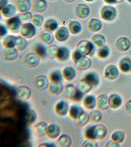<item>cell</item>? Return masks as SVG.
Listing matches in <instances>:
<instances>
[{
  "label": "cell",
  "mask_w": 131,
  "mask_h": 147,
  "mask_svg": "<svg viewBox=\"0 0 131 147\" xmlns=\"http://www.w3.org/2000/svg\"><path fill=\"white\" fill-rule=\"evenodd\" d=\"M101 16L102 19L107 21H111L115 18L117 11L113 7L110 5L105 6L101 10Z\"/></svg>",
  "instance_id": "cell-7"
},
{
  "label": "cell",
  "mask_w": 131,
  "mask_h": 147,
  "mask_svg": "<svg viewBox=\"0 0 131 147\" xmlns=\"http://www.w3.org/2000/svg\"><path fill=\"white\" fill-rule=\"evenodd\" d=\"M110 54V48L107 46H103L101 47L98 53L99 57L102 59L107 58L109 56Z\"/></svg>",
  "instance_id": "cell-46"
},
{
  "label": "cell",
  "mask_w": 131,
  "mask_h": 147,
  "mask_svg": "<svg viewBox=\"0 0 131 147\" xmlns=\"http://www.w3.org/2000/svg\"><path fill=\"white\" fill-rule=\"evenodd\" d=\"M127 1H128V2H129L130 3H131V0H127Z\"/></svg>",
  "instance_id": "cell-61"
},
{
  "label": "cell",
  "mask_w": 131,
  "mask_h": 147,
  "mask_svg": "<svg viewBox=\"0 0 131 147\" xmlns=\"http://www.w3.org/2000/svg\"><path fill=\"white\" fill-rule=\"evenodd\" d=\"M39 39L40 42L43 44L50 45L54 42L55 36L52 32L44 30L39 34Z\"/></svg>",
  "instance_id": "cell-17"
},
{
  "label": "cell",
  "mask_w": 131,
  "mask_h": 147,
  "mask_svg": "<svg viewBox=\"0 0 131 147\" xmlns=\"http://www.w3.org/2000/svg\"><path fill=\"white\" fill-rule=\"evenodd\" d=\"M105 2L108 4H113L121 3L124 0H104Z\"/></svg>",
  "instance_id": "cell-55"
},
{
  "label": "cell",
  "mask_w": 131,
  "mask_h": 147,
  "mask_svg": "<svg viewBox=\"0 0 131 147\" xmlns=\"http://www.w3.org/2000/svg\"><path fill=\"white\" fill-rule=\"evenodd\" d=\"M70 56V51L67 47H59L56 58L60 61H65L69 59Z\"/></svg>",
  "instance_id": "cell-25"
},
{
  "label": "cell",
  "mask_w": 131,
  "mask_h": 147,
  "mask_svg": "<svg viewBox=\"0 0 131 147\" xmlns=\"http://www.w3.org/2000/svg\"><path fill=\"white\" fill-rule=\"evenodd\" d=\"M58 23L55 20L49 18L43 24V28L45 30L52 32L58 29Z\"/></svg>",
  "instance_id": "cell-31"
},
{
  "label": "cell",
  "mask_w": 131,
  "mask_h": 147,
  "mask_svg": "<svg viewBox=\"0 0 131 147\" xmlns=\"http://www.w3.org/2000/svg\"><path fill=\"white\" fill-rule=\"evenodd\" d=\"M95 47L92 42L88 40H82L78 42L76 50L85 56L90 55L94 52Z\"/></svg>",
  "instance_id": "cell-2"
},
{
  "label": "cell",
  "mask_w": 131,
  "mask_h": 147,
  "mask_svg": "<svg viewBox=\"0 0 131 147\" xmlns=\"http://www.w3.org/2000/svg\"><path fill=\"white\" fill-rule=\"evenodd\" d=\"M96 105L99 110L104 111L109 109V97L106 94L100 95L96 100Z\"/></svg>",
  "instance_id": "cell-18"
},
{
  "label": "cell",
  "mask_w": 131,
  "mask_h": 147,
  "mask_svg": "<svg viewBox=\"0 0 131 147\" xmlns=\"http://www.w3.org/2000/svg\"><path fill=\"white\" fill-rule=\"evenodd\" d=\"M49 1H56V0H49Z\"/></svg>",
  "instance_id": "cell-62"
},
{
  "label": "cell",
  "mask_w": 131,
  "mask_h": 147,
  "mask_svg": "<svg viewBox=\"0 0 131 147\" xmlns=\"http://www.w3.org/2000/svg\"><path fill=\"white\" fill-rule=\"evenodd\" d=\"M58 48L59 47L56 45H51L49 46L46 48V56L50 59L56 58Z\"/></svg>",
  "instance_id": "cell-38"
},
{
  "label": "cell",
  "mask_w": 131,
  "mask_h": 147,
  "mask_svg": "<svg viewBox=\"0 0 131 147\" xmlns=\"http://www.w3.org/2000/svg\"><path fill=\"white\" fill-rule=\"evenodd\" d=\"M8 3V0H0V9L7 5Z\"/></svg>",
  "instance_id": "cell-58"
},
{
  "label": "cell",
  "mask_w": 131,
  "mask_h": 147,
  "mask_svg": "<svg viewBox=\"0 0 131 147\" xmlns=\"http://www.w3.org/2000/svg\"><path fill=\"white\" fill-rule=\"evenodd\" d=\"M74 11L75 15L77 18L83 19L89 16L90 13V9L87 5L80 3L76 5Z\"/></svg>",
  "instance_id": "cell-8"
},
{
  "label": "cell",
  "mask_w": 131,
  "mask_h": 147,
  "mask_svg": "<svg viewBox=\"0 0 131 147\" xmlns=\"http://www.w3.org/2000/svg\"><path fill=\"white\" fill-rule=\"evenodd\" d=\"M32 7L35 12L42 13L47 10L48 4L45 0H34Z\"/></svg>",
  "instance_id": "cell-23"
},
{
  "label": "cell",
  "mask_w": 131,
  "mask_h": 147,
  "mask_svg": "<svg viewBox=\"0 0 131 147\" xmlns=\"http://www.w3.org/2000/svg\"><path fill=\"white\" fill-rule=\"evenodd\" d=\"M37 114L35 111L33 110H27L26 113V120L27 125H30L33 123L36 120Z\"/></svg>",
  "instance_id": "cell-43"
},
{
  "label": "cell",
  "mask_w": 131,
  "mask_h": 147,
  "mask_svg": "<svg viewBox=\"0 0 131 147\" xmlns=\"http://www.w3.org/2000/svg\"><path fill=\"white\" fill-rule=\"evenodd\" d=\"M64 1L67 3H72V2H74L76 0H64Z\"/></svg>",
  "instance_id": "cell-59"
},
{
  "label": "cell",
  "mask_w": 131,
  "mask_h": 147,
  "mask_svg": "<svg viewBox=\"0 0 131 147\" xmlns=\"http://www.w3.org/2000/svg\"><path fill=\"white\" fill-rule=\"evenodd\" d=\"M107 133L106 127L102 124H97L88 127L85 131V136L87 139L100 140L104 138Z\"/></svg>",
  "instance_id": "cell-1"
},
{
  "label": "cell",
  "mask_w": 131,
  "mask_h": 147,
  "mask_svg": "<svg viewBox=\"0 0 131 147\" xmlns=\"http://www.w3.org/2000/svg\"><path fill=\"white\" fill-rule=\"evenodd\" d=\"M120 146L119 144L111 140L108 141L106 145V147H119Z\"/></svg>",
  "instance_id": "cell-54"
},
{
  "label": "cell",
  "mask_w": 131,
  "mask_h": 147,
  "mask_svg": "<svg viewBox=\"0 0 131 147\" xmlns=\"http://www.w3.org/2000/svg\"><path fill=\"white\" fill-rule=\"evenodd\" d=\"M77 90V87L74 85H67L64 87L62 93V95L65 99L72 100Z\"/></svg>",
  "instance_id": "cell-14"
},
{
  "label": "cell",
  "mask_w": 131,
  "mask_h": 147,
  "mask_svg": "<svg viewBox=\"0 0 131 147\" xmlns=\"http://www.w3.org/2000/svg\"><path fill=\"white\" fill-rule=\"evenodd\" d=\"M16 96L20 101L27 100L31 95L30 88L26 86H21L18 87L16 90Z\"/></svg>",
  "instance_id": "cell-9"
},
{
  "label": "cell",
  "mask_w": 131,
  "mask_h": 147,
  "mask_svg": "<svg viewBox=\"0 0 131 147\" xmlns=\"http://www.w3.org/2000/svg\"><path fill=\"white\" fill-rule=\"evenodd\" d=\"M16 10L15 6L11 4L7 5L0 9L1 14L5 18H10L13 17L16 13Z\"/></svg>",
  "instance_id": "cell-24"
},
{
  "label": "cell",
  "mask_w": 131,
  "mask_h": 147,
  "mask_svg": "<svg viewBox=\"0 0 131 147\" xmlns=\"http://www.w3.org/2000/svg\"><path fill=\"white\" fill-rule=\"evenodd\" d=\"M33 15L30 12L26 11V12L21 13L18 16V17L22 22H27L31 20Z\"/></svg>",
  "instance_id": "cell-49"
},
{
  "label": "cell",
  "mask_w": 131,
  "mask_h": 147,
  "mask_svg": "<svg viewBox=\"0 0 131 147\" xmlns=\"http://www.w3.org/2000/svg\"><path fill=\"white\" fill-rule=\"evenodd\" d=\"M19 55V51L15 48H4L1 53L3 60L12 61L17 59Z\"/></svg>",
  "instance_id": "cell-5"
},
{
  "label": "cell",
  "mask_w": 131,
  "mask_h": 147,
  "mask_svg": "<svg viewBox=\"0 0 131 147\" xmlns=\"http://www.w3.org/2000/svg\"><path fill=\"white\" fill-rule=\"evenodd\" d=\"M36 33V28L31 23H25L22 25L19 32L20 36L26 39L33 38Z\"/></svg>",
  "instance_id": "cell-3"
},
{
  "label": "cell",
  "mask_w": 131,
  "mask_h": 147,
  "mask_svg": "<svg viewBox=\"0 0 131 147\" xmlns=\"http://www.w3.org/2000/svg\"><path fill=\"white\" fill-rule=\"evenodd\" d=\"M7 27L3 24L0 25V36H4L7 34Z\"/></svg>",
  "instance_id": "cell-53"
},
{
  "label": "cell",
  "mask_w": 131,
  "mask_h": 147,
  "mask_svg": "<svg viewBox=\"0 0 131 147\" xmlns=\"http://www.w3.org/2000/svg\"><path fill=\"white\" fill-rule=\"evenodd\" d=\"M125 133L121 131H117L113 132L111 136V140L117 143L120 144L125 139Z\"/></svg>",
  "instance_id": "cell-41"
},
{
  "label": "cell",
  "mask_w": 131,
  "mask_h": 147,
  "mask_svg": "<svg viewBox=\"0 0 131 147\" xmlns=\"http://www.w3.org/2000/svg\"><path fill=\"white\" fill-rule=\"evenodd\" d=\"M72 143L71 137L67 134H63L56 141V145L59 147H69Z\"/></svg>",
  "instance_id": "cell-27"
},
{
  "label": "cell",
  "mask_w": 131,
  "mask_h": 147,
  "mask_svg": "<svg viewBox=\"0 0 131 147\" xmlns=\"http://www.w3.org/2000/svg\"><path fill=\"white\" fill-rule=\"evenodd\" d=\"M35 53L40 57H43L46 56V48L41 44L37 45L35 48Z\"/></svg>",
  "instance_id": "cell-47"
},
{
  "label": "cell",
  "mask_w": 131,
  "mask_h": 147,
  "mask_svg": "<svg viewBox=\"0 0 131 147\" xmlns=\"http://www.w3.org/2000/svg\"><path fill=\"white\" fill-rule=\"evenodd\" d=\"M39 147H55L56 145L54 143H43L41 144L39 146Z\"/></svg>",
  "instance_id": "cell-57"
},
{
  "label": "cell",
  "mask_w": 131,
  "mask_h": 147,
  "mask_svg": "<svg viewBox=\"0 0 131 147\" xmlns=\"http://www.w3.org/2000/svg\"><path fill=\"white\" fill-rule=\"evenodd\" d=\"M83 104L87 109L92 110L96 105V98L92 95H88L84 99Z\"/></svg>",
  "instance_id": "cell-36"
},
{
  "label": "cell",
  "mask_w": 131,
  "mask_h": 147,
  "mask_svg": "<svg viewBox=\"0 0 131 147\" xmlns=\"http://www.w3.org/2000/svg\"><path fill=\"white\" fill-rule=\"evenodd\" d=\"M88 29L92 32H95L100 30L102 27V23L98 19L92 18L88 23Z\"/></svg>",
  "instance_id": "cell-33"
},
{
  "label": "cell",
  "mask_w": 131,
  "mask_h": 147,
  "mask_svg": "<svg viewBox=\"0 0 131 147\" xmlns=\"http://www.w3.org/2000/svg\"><path fill=\"white\" fill-rule=\"evenodd\" d=\"M49 84V79L46 76L41 75L37 77L34 82V85L37 89L40 91L48 88Z\"/></svg>",
  "instance_id": "cell-11"
},
{
  "label": "cell",
  "mask_w": 131,
  "mask_h": 147,
  "mask_svg": "<svg viewBox=\"0 0 131 147\" xmlns=\"http://www.w3.org/2000/svg\"><path fill=\"white\" fill-rule=\"evenodd\" d=\"M60 133V127L58 125L51 124L47 127L45 136L49 140H54L58 138Z\"/></svg>",
  "instance_id": "cell-10"
},
{
  "label": "cell",
  "mask_w": 131,
  "mask_h": 147,
  "mask_svg": "<svg viewBox=\"0 0 131 147\" xmlns=\"http://www.w3.org/2000/svg\"><path fill=\"white\" fill-rule=\"evenodd\" d=\"M75 67L80 71H85L91 65V61L87 56H84L79 60L74 62Z\"/></svg>",
  "instance_id": "cell-13"
},
{
  "label": "cell",
  "mask_w": 131,
  "mask_h": 147,
  "mask_svg": "<svg viewBox=\"0 0 131 147\" xmlns=\"http://www.w3.org/2000/svg\"><path fill=\"white\" fill-rule=\"evenodd\" d=\"M84 112L83 109L81 107L79 106L72 105L69 108V115L70 118L74 120L80 117Z\"/></svg>",
  "instance_id": "cell-30"
},
{
  "label": "cell",
  "mask_w": 131,
  "mask_h": 147,
  "mask_svg": "<svg viewBox=\"0 0 131 147\" xmlns=\"http://www.w3.org/2000/svg\"><path fill=\"white\" fill-rule=\"evenodd\" d=\"M70 33L67 28L61 26L56 30L54 34L55 38L59 42L65 41L69 38Z\"/></svg>",
  "instance_id": "cell-15"
},
{
  "label": "cell",
  "mask_w": 131,
  "mask_h": 147,
  "mask_svg": "<svg viewBox=\"0 0 131 147\" xmlns=\"http://www.w3.org/2000/svg\"><path fill=\"white\" fill-rule=\"evenodd\" d=\"M62 75L65 80L68 81H71L75 77L76 71L73 68L67 67L63 69Z\"/></svg>",
  "instance_id": "cell-32"
},
{
  "label": "cell",
  "mask_w": 131,
  "mask_h": 147,
  "mask_svg": "<svg viewBox=\"0 0 131 147\" xmlns=\"http://www.w3.org/2000/svg\"><path fill=\"white\" fill-rule=\"evenodd\" d=\"M119 67L124 72H128L131 71V59L128 57L123 58L120 61Z\"/></svg>",
  "instance_id": "cell-37"
},
{
  "label": "cell",
  "mask_w": 131,
  "mask_h": 147,
  "mask_svg": "<svg viewBox=\"0 0 131 147\" xmlns=\"http://www.w3.org/2000/svg\"><path fill=\"white\" fill-rule=\"evenodd\" d=\"M84 1L87 2H92L95 1V0H84Z\"/></svg>",
  "instance_id": "cell-60"
},
{
  "label": "cell",
  "mask_w": 131,
  "mask_h": 147,
  "mask_svg": "<svg viewBox=\"0 0 131 147\" xmlns=\"http://www.w3.org/2000/svg\"><path fill=\"white\" fill-rule=\"evenodd\" d=\"M92 88V86L89 84L84 79L79 81L77 86V89L84 94L90 91Z\"/></svg>",
  "instance_id": "cell-39"
},
{
  "label": "cell",
  "mask_w": 131,
  "mask_h": 147,
  "mask_svg": "<svg viewBox=\"0 0 131 147\" xmlns=\"http://www.w3.org/2000/svg\"><path fill=\"white\" fill-rule=\"evenodd\" d=\"M109 102L110 108L113 109H116L119 108L121 105L122 100L119 95L113 94L109 96Z\"/></svg>",
  "instance_id": "cell-26"
},
{
  "label": "cell",
  "mask_w": 131,
  "mask_h": 147,
  "mask_svg": "<svg viewBox=\"0 0 131 147\" xmlns=\"http://www.w3.org/2000/svg\"><path fill=\"white\" fill-rule=\"evenodd\" d=\"M84 55H83L80 52L77 50H75V51L73 52L72 55V59H73V62H76L79 59H80L81 57Z\"/></svg>",
  "instance_id": "cell-51"
},
{
  "label": "cell",
  "mask_w": 131,
  "mask_h": 147,
  "mask_svg": "<svg viewBox=\"0 0 131 147\" xmlns=\"http://www.w3.org/2000/svg\"><path fill=\"white\" fill-rule=\"evenodd\" d=\"M64 85L61 81L51 82L48 88V92L53 96H57L62 92Z\"/></svg>",
  "instance_id": "cell-12"
},
{
  "label": "cell",
  "mask_w": 131,
  "mask_h": 147,
  "mask_svg": "<svg viewBox=\"0 0 131 147\" xmlns=\"http://www.w3.org/2000/svg\"><path fill=\"white\" fill-rule=\"evenodd\" d=\"M28 42L26 39L21 36H15L14 48L18 51L24 50L27 48Z\"/></svg>",
  "instance_id": "cell-28"
},
{
  "label": "cell",
  "mask_w": 131,
  "mask_h": 147,
  "mask_svg": "<svg viewBox=\"0 0 131 147\" xmlns=\"http://www.w3.org/2000/svg\"><path fill=\"white\" fill-rule=\"evenodd\" d=\"M68 28L71 34L75 35L81 32L82 29V26L79 22L77 21H72L69 23Z\"/></svg>",
  "instance_id": "cell-29"
},
{
  "label": "cell",
  "mask_w": 131,
  "mask_h": 147,
  "mask_svg": "<svg viewBox=\"0 0 131 147\" xmlns=\"http://www.w3.org/2000/svg\"><path fill=\"white\" fill-rule=\"evenodd\" d=\"M15 36H14L9 35L4 38L3 42L4 48H14Z\"/></svg>",
  "instance_id": "cell-44"
},
{
  "label": "cell",
  "mask_w": 131,
  "mask_h": 147,
  "mask_svg": "<svg viewBox=\"0 0 131 147\" xmlns=\"http://www.w3.org/2000/svg\"><path fill=\"white\" fill-rule=\"evenodd\" d=\"M69 107L68 103L64 101L58 102L55 106V112L58 116L64 117L69 113Z\"/></svg>",
  "instance_id": "cell-21"
},
{
  "label": "cell",
  "mask_w": 131,
  "mask_h": 147,
  "mask_svg": "<svg viewBox=\"0 0 131 147\" xmlns=\"http://www.w3.org/2000/svg\"><path fill=\"white\" fill-rule=\"evenodd\" d=\"M115 45L116 48L119 51H125L129 49L131 42L128 38L123 37L117 40Z\"/></svg>",
  "instance_id": "cell-22"
},
{
  "label": "cell",
  "mask_w": 131,
  "mask_h": 147,
  "mask_svg": "<svg viewBox=\"0 0 131 147\" xmlns=\"http://www.w3.org/2000/svg\"><path fill=\"white\" fill-rule=\"evenodd\" d=\"M92 42L97 47H102L104 45L106 39L104 36L101 34H96L94 35L91 39Z\"/></svg>",
  "instance_id": "cell-40"
},
{
  "label": "cell",
  "mask_w": 131,
  "mask_h": 147,
  "mask_svg": "<svg viewBox=\"0 0 131 147\" xmlns=\"http://www.w3.org/2000/svg\"><path fill=\"white\" fill-rule=\"evenodd\" d=\"M119 70L115 65H110L107 67L104 72L105 77L109 80H114L119 75Z\"/></svg>",
  "instance_id": "cell-20"
},
{
  "label": "cell",
  "mask_w": 131,
  "mask_h": 147,
  "mask_svg": "<svg viewBox=\"0 0 131 147\" xmlns=\"http://www.w3.org/2000/svg\"><path fill=\"white\" fill-rule=\"evenodd\" d=\"M125 110L127 113L131 114V100L126 103L125 106Z\"/></svg>",
  "instance_id": "cell-56"
},
{
  "label": "cell",
  "mask_w": 131,
  "mask_h": 147,
  "mask_svg": "<svg viewBox=\"0 0 131 147\" xmlns=\"http://www.w3.org/2000/svg\"><path fill=\"white\" fill-rule=\"evenodd\" d=\"M48 125L45 122H41L36 124L33 128L34 135L38 138H42L45 136Z\"/></svg>",
  "instance_id": "cell-16"
},
{
  "label": "cell",
  "mask_w": 131,
  "mask_h": 147,
  "mask_svg": "<svg viewBox=\"0 0 131 147\" xmlns=\"http://www.w3.org/2000/svg\"><path fill=\"white\" fill-rule=\"evenodd\" d=\"M84 79L92 87L98 86L99 83L98 77L96 74L92 72L86 75Z\"/></svg>",
  "instance_id": "cell-35"
},
{
  "label": "cell",
  "mask_w": 131,
  "mask_h": 147,
  "mask_svg": "<svg viewBox=\"0 0 131 147\" xmlns=\"http://www.w3.org/2000/svg\"><path fill=\"white\" fill-rule=\"evenodd\" d=\"M89 121V114L84 112L80 117L74 119V123L75 125L77 127H81L86 125Z\"/></svg>",
  "instance_id": "cell-34"
},
{
  "label": "cell",
  "mask_w": 131,
  "mask_h": 147,
  "mask_svg": "<svg viewBox=\"0 0 131 147\" xmlns=\"http://www.w3.org/2000/svg\"><path fill=\"white\" fill-rule=\"evenodd\" d=\"M31 23L36 27H39L43 24V17L41 15L36 14L33 16L31 20Z\"/></svg>",
  "instance_id": "cell-45"
},
{
  "label": "cell",
  "mask_w": 131,
  "mask_h": 147,
  "mask_svg": "<svg viewBox=\"0 0 131 147\" xmlns=\"http://www.w3.org/2000/svg\"><path fill=\"white\" fill-rule=\"evenodd\" d=\"M35 53H30L26 55L23 59V63L28 68L36 67L39 64L40 59Z\"/></svg>",
  "instance_id": "cell-4"
},
{
  "label": "cell",
  "mask_w": 131,
  "mask_h": 147,
  "mask_svg": "<svg viewBox=\"0 0 131 147\" xmlns=\"http://www.w3.org/2000/svg\"><path fill=\"white\" fill-rule=\"evenodd\" d=\"M16 9L19 12L28 11L32 7V4L30 0H17L15 2Z\"/></svg>",
  "instance_id": "cell-19"
},
{
  "label": "cell",
  "mask_w": 131,
  "mask_h": 147,
  "mask_svg": "<svg viewBox=\"0 0 131 147\" xmlns=\"http://www.w3.org/2000/svg\"><path fill=\"white\" fill-rule=\"evenodd\" d=\"M7 27L10 32L13 33H18L20 32L22 26V21L18 17H12L6 21Z\"/></svg>",
  "instance_id": "cell-6"
},
{
  "label": "cell",
  "mask_w": 131,
  "mask_h": 147,
  "mask_svg": "<svg viewBox=\"0 0 131 147\" xmlns=\"http://www.w3.org/2000/svg\"><path fill=\"white\" fill-rule=\"evenodd\" d=\"M62 77V75L59 71H55L50 75L49 79L51 82H60Z\"/></svg>",
  "instance_id": "cell-48"
},
{
  "label": "cell",
  "mask_w": 131,
  "mask_h": 147,
  "mask_svg": "<svg viewBox=\"0 0 131 147\" xmlns=\"http://www.w3.org/2000/svg\"><path fill=\"white\" fill-rule=\"evenodd\" d=\"M89 121L92 122L97 123L102 119V115L100 110H93L89 114Z\"/></svg>",
  "instance_id": "cell-42"
},
{
  "label": "cell",
  "mask_w": 131,
  "mask_h": 147,
  "mask_svg": "<svg viewBox=\"0 0 131 147\" xmlns=\"http://www.w3.org/2000/svg\"><path fill=\"white\" fill-rule=\"evenodd\" d=\"M82 147H96L98 146V144L95 140L87 139L82 144Z\"/></svg>",
  "instance_id": "cell-50"
},
{
  "label": "cell",
  "mask_w": 131,
  "mask_h": 147,
  "mask_svg": "<svg viewBox=\"0 0 131 147\" xmlns=\"http://www.w3.org/2000/svg\"><path fill=\"white\" fill-rule=\"evenodd\" d=\"M83 93L81 92L78 89L77 91L75 96L72 99V100L74 101L75 102H79L82 99L83 97Z\"/></svg>",
  "instance_id": "cell-52"
}]
</instances>
